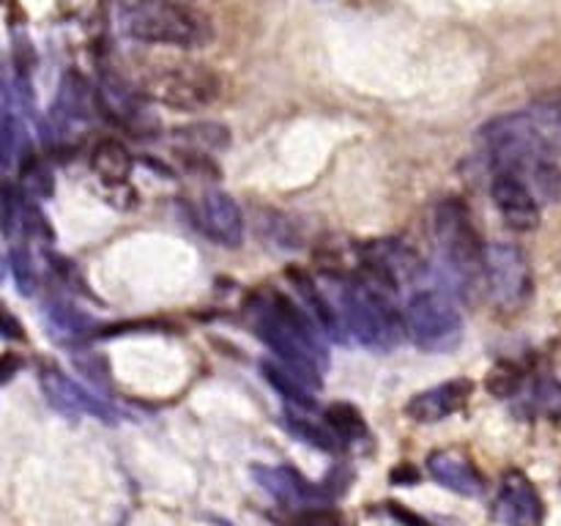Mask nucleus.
Listing matches in <instances>:
<instances>
[{
  "label": "nucleus",
  "mask_w": 561,
  "mask_h": 526,
  "mask_svg": "<svg viewBox=\"0 0 561 526\" xmlns=\"http://www.w3.org/2000/svg\"><path fill=\"white\" fill-rule=\"evenodd\" d=\"M247 318L257 338L274 351L277 362L299 373L321 389V373L327 367L323 343L316 332V318L305 307L294 305L277 290H261L247 305Z\"/></svg>",
  "instance_id": "obj_1"
},
{
  "label": "nucleus",
  "mask_w": 561,
  "mask_h": 526,
  "mask_svg": "<svg viewBox=\"0 0 561 526\" xmlns=\"http://www.w3.org/2000/svg\"><path fill=\"white\" fill-rule=\"evenodd\" d=\"M321 288L337 316L343 334H351L362 345L381 351L400 343L405 321H400L381 285L370 283V279L329 277V283Z\"/></svg>",
  "instance_id": "obj_2"
},
{
  "label": "nucleus",
  "mask_w": 561,
  "mask_h": 526,
  "mask_svg": "<svg viewBox=\"0 0 561 526\" xmlns=\"http://www.w3.org/2000/svg\"><path fill=\"white\" fill-rule=\"evenodd\" d=\"M115 25L131 42L162 47H206L211 38L206 16L181 0H118Z\"/></svg>",
  "instance_id": "obj_3"
},
{
  "label": "nucleus",
  "mask_w": 561,
  "mask_h": 526,
  "mask_svg": "<svg viewBox=\"0 0 561 526\" xmlns=\"http://www.w3.org/2000/svg\"><path fill=\"white\" fill-rule=\"evenodd\" d=\"M433 239L444 268L458 283H471L485 266V247L469 206L460 197H444L433 211Z\"/></svg>",
  "instance_id": "obj_4"
},
{
  "label": "nucleus",
  "mask_w": 561,
  "mask_h": 526,
  "mask_svg": "<svg viewBox=\"0 0 561 526\" xmlns=\"http://www.w3.org/2000/svg\"><path fill=\"white\" fill-rule=\"evenodd\" d=\"M405 332L420 348L449 351L463 338V318L444 290H416L403 312Z\"/></svg>",
  "instance_id": "obj_5"
},
{
  "label": "nucleus",
  "mask_w": 561,
  "mask_h": 526,
  "mask_svg": "<svg viewBox=\"0 0 561 526\" xmlns=\"http://www.w3.org/2000/svg\"><path fill=\"white\" fill-rule=\"evenodd\" d=\"M219 77L201 64H164L146 77V93L173 110H201L219 96Z\"/></svg>",
  "instance_id": "obj_6"
},
{
  "label": "nucleus",
  "mask_w": 561,
  "mask_h": 526,
  "mask_svg": "<svg viewBox=\"0 0 561 526\" xmlns=\"http://www.w3.org/2000/svg\"><path fill=\"white\" fill-rule=\"evenodd\" d=\"M485 285L491 299L502 310H518L531 294V266L526 252L510 241H493L485 247Z\"/></svg>",
  "instance_id": "obj_7"
},
{
  "label": "nucleus",
  "mask_w": 561,
  "mask_h": 526,
  "mask_svg": "<svg viewBox=\"0 0 561 526\" xmlns=\"http://www.w3.org/2000/svg\"><path fill=\"white\" fill-rule=\"evenodd\" d=\"M252 477L268 496L277 499L283 507L296 510V513L327 510L334 502L332 488L316 485L290 466H252Z\"/></svg>",
  "instance_id": "obj_8"
},
{
  "label": "nucleus",
  "mask_w": 561,
  "mask_h": 526,
  "mask_svg": "<svg viewBox=\"0 0 561 526\" xmlns=\"http://www.w3.org/2000/svg\"><path fill=\"white\" fill-rule=\"evenodd\" d=\"M362 266L370 274V283L381 288H400L420 277V255L398 239H376L362 247Z\"/></svg>",
  "instance_id": "obj_9"
},
{
  "label": "nucleus",
  "mask_w": 561,
  "mask_h": 526,
  "mask_svg": "<svg viewBox=\"0 0 561 526\" xmlns=\"http://www.w3.org/2000/svg\"><path fill=\"white\" fill-rule=\"evenodd\" d=\"M96 104L107 113V118H113L115 124L124 126L129 135H151L157 129V118L148 113V107L142 104L140 91L129 85L126 80H121L118 75H104L102 82L96 88Z\"/></svg>",
  "instance_id": "obj_10"
},
{
  "label": "nucleus",
  "mask_w": 561,
  "mask_h": 526,
  "mask_svg": "<svg viewBox=\"0 0 561 526\" xmlns=\"http://www.w3.org/2000/svg\"><path fill=\"white\" fill-rule=\"evenodd\" d=\"M44 395H47L49 405L58 409L66 416H96L102 422H115V409L104 400H99L96 395L88 392L85 387H80L77 381H71L66 373H60L58 367H44L42 376Z\"/></svg>",
  "instance_id": "obj_11"
},
{
  "label": "nucleus",
  "mask_w": 561,
  "mask_h": 526,
  "mask_svg": "<svg viewBox=\"0 0 561 526\" xmlns=\"http://www.w3.org/2000/svg\"><path fill=\"white\" fill-rule=\"evenodd\" d=\"M491 197L507 228L529 233L540 225V203H537L529 181L520 179V175L496 173L491 184Z\"/></svg>",
  "instance_id": "obj_12"
},
{
  "label": "nucleus",
  "mask_w": 561,
  "mask_h": 526,
  "mask_svg": "<svg viewBox=\"0 0 561 526\" xmlns=\"http://www.w3.org/2000/svg\"><path fill=\"white\" fill-rule=\"evenodd\" d=\"M88 104H91V93H88L85 80L77 75L64 77L58 99L47 115V140L53 146H66L77 126L88 121V115H91Z\"/></svg>",
  "instance_id": "obj_13"
},
{
  "label": "nucleus",
  "mask_w": 561,
  "mask_h": 526,
  "mask_svg": "<svg viewBox=\"0 0 561 526\" xmlns=\"http://www.w3.org/2000/svg\"><path fill=\"white\" fill-rule=\"evenodd\" d=\"M542 515H546V507L529 477L510 471L499 488L496 518L504 526H540Z\"/></svg>",
  "instance_id": "obj_14"
},
{
  "label": "nucleus",
  "mask_w": 561,
  "mask_h": 526,
  "mask_svg": "<svg viewBox=\"0 0 561 526\" xmlns=\"http://www.w3.org/2000/svg\"><path fill=\"white\" fill-rule=\"evenodd\" d=\"M471 395V381L469 378H455V381H444L438 387L425 389V392L414 395L405 405L411 420L416 422H442L447 416H453L455 411H460L466 405Z\"/></svg>",
  "instance_id": "obj_15"
},
{
  "label": "nucleus",
  "mask_w": 561,
  "mask_h": 526,
  "mask_svg": "<svg viewBox=\"0 0 561 526\" xmlns=\"http://www.w3.org/2000/svg\"><path fill=\"white\" fill-rule=\"evenodd\" d=\"M427 471L438 485L449 488V491L460 493V496H480L485 491V480L477 471L466 455L455 453V449H438L427 458Z\"/></svg>",
  "instance_id": "obj_16"
},
{
  "label": "nucleus",
  "mask_w": 561,
  "mask_h": 526,
  "mask_svg": "<svg viewBox=\"0 0 561 526\" xmlns=\"http://www.w3.org/2000/svg\"><path fill=\"white\" fill-rule=\"evenodd\" d=\"M203 228L217 244L239 247L244 241V217L228 192H208L203 201Z\"/></svg>",
  "instance_id": "obj_17"
},
{
  "label": "nucleus",
  "mask_w": 561,
  "mask_h": 526,
  "mask_svg": "<svg viewBox=\"0 0 561 526\" xmlns=\"http://www.w3.org/2000/svg\"><path fill=\"white\" fill-rule=\"evenodd\" d=\"M263 376L268 378V384H272L290 405H296V409H316L318 387H312L307 378H301L299 373L285 367L283 362H266V365H263Z\"/></svg>",
  "instance_id": "obj_18"
},
{
  "label": "nucleus",
  "mask_w": 561,
  "mask_h": 526,
  "mask_svg": "<svg viewBox=\"0 0 561 526\" xmlns=\"http://www.w3.org/2000/svg\"><path fill=\"white\" fill-rule=\"evenodd\" d=\"M91 168L104 184L121 186L131 175V157L118 140H102L91 151Z\"/></svg>",
  "instance_id": "obj_19"
},
{
  "label": "nucleus",
  "mask_w": 561,
  "mask_h": 526,
  "mask_svg": "<svg viewBox=\"0 0 561 526\" xmlns=\"http://www.w3.org/2000/svg\"><path fill=\"white\" fill-rule=\"evenodd\" d=\"M327 425L332 427V433L340 438V444L362 442V438H367L365 416H362V411L351 403L329 405Z\"/></svg>",
  "instance_id": "obj_20"
},
{
  "label": "nucleus",
  "mask_w": 561,
  "mask_h": 526,
  "mask_svg": "<svg viewBox=\"0 0 561 526\" xmlns=\"http://www.w3.org/2000/svg\"><path fill=\"white\" fill-rule=\"evenodd\" d=\"M47 318H49V327H53L55 338H60V340L85 338L88 327H91V321H88V318L82 316L77 307L64 305V301H55V305H49Z\"/></svg>",
  "instance_id": "obj_21"
},
{
  "label": "nucleus",
  "mask_w": 561,
  "mask_h": 526,
  "mask_svg": "<svg viewBox=\"0 0 561 526\" xmlns=\"http://www.w3.org/2000/svg\"><path fill=\"white\" fill-rule=\"evenodd\" d=\"M531 403H535V411H540V414L551 416V420H561V370L546 373L535 384Z\"/></svg>",
  "instance_id": "obj_22"
},
{
  "label": "nucleus",
  "mask_w": 561,
  "mask_h": 526,
  "mask_svg": "<svg viewBox=\"0 0 561 526\" xmlns=\"http://www.w3.org/2000/svg\"><path fill=\"white\" fill-rule=\"evenodd\" d=\"M11 272H14L16 285H20L22 294H31L33 285H36V274H33V263H31V252L27 247L22 244V239H11Z\"/></svg>",
  "instance_id": "obj_23"
},
{
  "label": "nucleus",
  "mask_w": 561,
  "mask_h": 526,
  "mask_svg": "<svg viewBox=\"0 0 561 526\" xmlns=\"http://www.w3.org/2000/svg\"><path fill=\"white\" fill-rule=\"evenodd\" d=\"M488 387H491V392L496 395V398H513V395L520 389L518 370L510 365L496 367V370L491 373V378H488Z\"/></svg>",
  "instance_id": "obj_24"
},
{
  "label": "nucleus",
  "mask_w": 561,
  "mask_h": 526,
  "mask_svg": "<svg viewBox=\"0 0 561 526\" xmlns=\"http://www.w3.org/2000/svg\"><path fill=\"white\" fill-rule=\"evenodd\" d=\"M3 321H5V329H3L5 338H20V332H16V323H14V318H11V312H3Z\"/></svg>",
  "instance_id": "obj_25"
},
{
  "label": "nucleus",
  "mask_w": 561,
  "mask_h": 526,
  "mask_svg": "<svg viewBox=\"0 0 561 526\" xmlns=\"http://www.w3.org/2000/svg\"><path fill=\"white\" fill-rule=\"evenodd\" d=\"M559 110H561V102H559Z\"/></svg>",
  "instance_id": "obj_26"
}]
</instances>
